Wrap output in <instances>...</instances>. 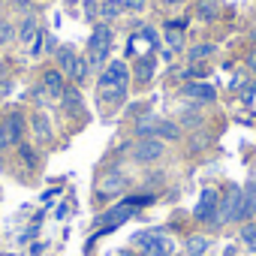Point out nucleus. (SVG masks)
I'll use <instances>...</instances> for the list:
<instances>
[{"mask_svg": "<svg viewBox=\"0 0 256 256\" xmlns=\"http://www.w3.org/2000/svg\"><path fill=\"white\" fill-rule=\"evenodd\" d=\"M42 48H46V30L40 28V30H36V36H34V42H30V54H34V58H40V54H42Z\"/></svg>", "mask_w": 256, "mask_h": 256, "instance_id": "21", "label": "nucleus"}, {"mask_svg": "<svg viewBox=\"0 0 256 256\" xmlns=\"http://www.w3.org/2000/svg\"><path fill=\"white\" fill-rule=\"evenodd\" d=\"M151 76H154V58H151V54H148V58H139V60H136V78H139V82H148Z\"/></svg>", "mask_w": 256, "mask_h": 256, "instance_id": "16", "label": "nucleus"}, {"mask_svg": "<svg viewBox=\"0 0 256 256\" xmlns=\"http://www.w3.org/2000/svg\"><path fill=\"white\" fill-rule=\"evenodd\" d=\"M12 40V24H6V22H0V46H6Z\"/></svg>", "mask_w": 256, "mask_h": 256, "instance_id": "23", "label": "nucleus"}, {"mask_svg": "<svg viewBox=\"0 0 256 256\" xmlns=\"http://www.w3.org/2000/svg\"><path fill=\"white\" fill-rule=\"evenodd\" d=\"M58 64H60V70H64L66 78L84 82V76H88V58H82V54H76L70 48H60L58 52Z\"/></svg>", "mask_w": 256, "mask_h": 256, "instance_id": "5", "label": "nucleus"}, {"mask_svg": "<svg viewBox=\"0 0 256 256\" xmlns=\"http://www.w3.org/2000/svg\"><path fill=\"white\" fill-rule=\"evenodd\" d=\"M166 154V145H163V139H154V136H148V139H139L136 145H133V151H130V157H133V163H154V160H160Z\"/></svg>", "mask_w": 256, "mask_h": 256, "instance_id": "6", "label": "nucleus"}, {"mask_svg": "<svg viewBox=\"0 0 256 256\" xmlns=\"http://www.w3.org/2000/svg\"><path fill=\"white\" fill-rule=\"evenodd\" d=\"M199 16H202V18H214V4H202Z\"/></svg>", "mask_w": 256, "mask_h": 256, "instance_id": "24", "label": "nucleus"}, {"mask_svg": "<svg viewBox=\"0 0 256 256\" xmlns=\"http://www.w3.org/2000/svg\"><path fill=\"white\" fill-rule=\"evenodd\" d=\"M157 42V36H154V30L151 28H145L142 34H136L133 40H130V54L133 58H148V48Z\"/></svg>", "mask_w": 256, "mask_h": 256, "instance_id": "10", "label": "nucleus"}, {"mask_svg": "<svg viewBox=\"0 0 256 256\" xmlns=\"http://www.w3.org/2000/svg\"><path fill=\"white\" fill-rule=\"evenodd\" d=\"M36 30H40V24H36V18H28L24 24H22V30H18V36L28 42V40H34L36 36Z\"/></svg>", "mask_w": 256, "mask_h": 256, "instance_id": "19", "label": "nucleus"}, {"mask_svg": "<svg viewBox=\"0 0 256 256\" xmlns=\"http://www.w3.org/2000/svg\"><path fill=\"white\" fill-rule=\"evenodd\" d=\"M250 66H253V70H256V54H253V58H250Z\"/></svg>", "mask_w": 256, "mask_h": 256, "instance_id": "28", "label": "nucleus"}, {"mask_svg": "<svg viewBox=\"0 0 256 256\" xmlns=\"http://www.w3.org/2000/svg\"><path fill=\"white\" fill-rule=\"evenodd\" d=\"M64 78H66V76H64L60 70H48V72L42 76V94H46V96H52V100H60L64 88H66V84H64Z\"/></svg>", "mask_w": 256, "mask_h": 256, "instance_id": "9", "label": "nucleus"}, {"mask_svg": "<svg viewBox=\"0 0 256 256\" xmlns=\"http://www.w3.org/2000/svg\"><path fill=\"white\" fill-rule=\"evenodd\" d=\"M16 154H18V160H22L28 169H40V154H36V148H34V145H24V142H22Z\"/></svg>", "mask_w": 256, "mask_h": 256, "instance_id": "13", "label": "nucleus"}, {"mask_svg": "<svg viewBox=\"0 0 256 256\" xmlns=\"http://www.w3.org/2000/svg\"><path fill=\"white\" fill-rule=\"evenodd\" d=\"M181 30H184V22H172V24H169L166 42H169L172 48H181V46H184V34H181Z\"/></svg>", "mask_w": 256, "mask_h": 256, "instance_id": "15", "label": "nucleus"}, {"mask_svg": "<svg viewBox=\"0 0 256 256\" xmlns=\"http://www.w3.org/2000/svg\"><path fill=\"white\" fill-rule=\"evenodd\" d=\"M217 205H220V193L214 187H205L196 208H193V220L196 223H214V214H217Z\"/></svg>", "mask_w": 256, "mask_h": 256, "instance_id": "7", "label": "nucleus"}, {"mask_svg": "<svg viewBox=\"0 0 256 256\" xmlns=\"http://www.w3.org/2000/svg\"><path fill=\"white\" fill-rule=\"evenodd\" d=\"M60 100H64V108H66V112H72V114H76V112L82 108V106H78L82 100H78V90H76V88H64Z\"/></svg>", "mask_w": 256, "mask_h": 256, "instance_id": "17", "label": "nucleus"}, {"mask_svg": "<svg viewBox=\"0 0 256 256\" xmlns=\"http://www.w3.org/2000/svg\"><path fill=\"white\" fill-rule=\"evenodd\" d=\"M124 6H126V10H142L145 0H124Z\"/></svg>", "mask_w": 256, "mask_h": 256, "instance_id": "25", "label": "nucleus"}, {"mask_svg": "<svg viewBox=\"0 0 256 256\" xmlns=\"http://www.w3.org/2000/svg\"><path fill=\"white\" fill-rule=\"evenodd\" d=\"M211 247V238L208 235H190L187 244H184V256H205Z\"/></svg>", "mask_w": 256, "mask_h": 256, "instance_id": "11", "label": "nucleus"}, {"mask_svg": "<svg viewBox=\"0 0 256 256\" xmlns=\"http://www.w3.org/2000/svg\"><path fill=\"white\" fill-rule=\"evenodd\" d=\"M184 94L193 96V100H202V102H214V100H217V94H214L211 84H187Z\"/></svg>", "mask_w": 256, "mask_h": 256, "instance_id": "12", "label": "nucleus"}, {"mask_svg": "<svg viewBox=\"0 0 256 256\" xmlns=\"http://www.w3.org/2000/svg\"><path fill=\"white\" fill-rule=\"evenodd\" d=\"M34 133H36V139H42V142H48V139H52V130H48L46 114H36V118H34Z\"/></svg>", "mask_w": 256, "mask_h": 256, "instance_id": "18", "label": "nucleus"}, {"mask_svg": "<svg viewBox=\"0 0 256 256\" xmlns=\"http://www.w3.org/2000/svg\"><path fill=\"white\" fill-rule=\"evenodd\" d=\"M124 190H126V178H124L120 172H108V175L100 181V187H96V199H100V202H108V199L120 196Z\"/></svg>", "mask_w": 256, "mask_h": 256, "instance_id": "8", "label": "nucleus"}, {"mask_svg": "<svg viewBox=\"0 0 256 256\" xmlns=\"http://www.w3.org/2000/svg\"><path fill=\"white\" fill-rule=\"evenodd\" d=\"M211 52H214V46H193L187 58H190V60H205V58H208Z\"/></svg>", "mask_w": 256, "mask_h": 256, "instance_id": "22", "label": "nucleus"}, {"mask_svg": "<svg viewBox=\"0 0 256 256\" xmlns=\"http://www.w3.org/2000/svg\"><path fill=\"white\" fill-rule=\"evenodd\" d=\"M120 6H124V0H106L102 4V18H114L120 12Z\"/></svg>", "mask_w": 256, "mask_h": 256, "instance_id": "20", "label": "nucleus"}, {"mask_svg": "<svg viewBox=\"0 0 256 256\" xmlns=\"http://www.w3.org/2000/svg\"><path fill=\"white\" fill-rule=\"evenodd\" d=\"M126 84H130V70H126V64L124 60H112L106 66V72L100 76V84H96L100 102L118 108L126 100Z\"/></svg>", "mask_w": 256, "mask_h": 256, "instance_id": "1", "label": "nucleus"}, {"mask_svg": "<svg viewBox=\"0 0 256 256\" xmlns=\"http://www.w3.org/2000/svg\"><path fill=\"white\" fill-rule=\"evenodd\" d=\"M166 6H178V4H184V0H163Z\"/></svg>", "mask_w": 256, "mask_h": 256, "instance_id": "27", "label": "nucleus"}, {"mask_svg": "<svg viewBox=\"0 0 256 256\" xmlns=\"http://www.w3.org/2000/svg\"><path fill=\"white\" fill-rule=\"evenodd\" d=\"M241 244H244L250 253H256V223H253V220L241 223Z\"/></svg>", "mask_w": 256, "mask_h": 256, "instance_id": "14", "label": "nucleus"}, {"mask_svg": "<svg viewBox=\"0 0 256 256\" xmlns=\"http://www.w3.org/2000/svg\"><path fill=\"white\" fill-rule=\"evenodd\" d=\"M22 136H24V118L18 112L0 118V148H18Z\"/></svg>", "mask_w": 256, "mask_h": 256, "instance_id": "4", "label": "nucleus"}, {"mask_svg": "<svg viewBox=\"0 0 256 256\" xmlns=\"http://www.w3.org/2000/svg\"><path fill=\"white\" fill-rule=\"evenodd\" d=\"M112 256H139V253H136V250H130V247H124V250H114Z\"/></svg>", "mask_w": 256, "mask_h": 256, "instance_id": "26", "label": "nucleus"}, {"mask_svg": "<svg viewBox=\"0 0 256 256\" xmlns=\"http://www.w3.org/2000/svg\"><path fill=\"white\" fill-rule=\"evenodd\" d=\"M133 247L139 256H172L175 253V241L160 232V229H142L133 235Z\"/></svg>", "mask_w": 256, "mask_h": 256, "instance_id": "2", "label": "nucleus"}, {"mask_svg": "<svg viewBox=\"0 0 256 256\" xmlns=\"http://www.w3.org/2000/svg\"><path fill=\"white\" fill-rule=\"evenodd\" d=\"M112 54V28L96 24L90 40H88V66H102Z\"/></svg>", "mask_w": 256, "mask_h": 256, "instance_id": "3", "label": "nucleus"}]
</instances>
